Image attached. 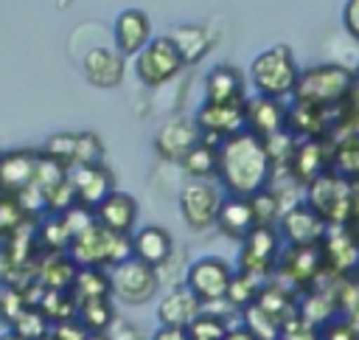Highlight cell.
Returning a JSON list of instances; mask_svg holds the SVG:
<instances>
[{
  "label": "cell",
  "instance_id": "6da1fadb",
  "mask_svg": "<svg viewBox=\"0 0 359 340\" xmlns=\"http://www.w3.org/2000/svg\"><path fill=\"white\" fill-rule=\"evenodd\" d=\"M275 163L269 157L266 140H261L250 129L219 146V183L224 185L227 197L252 200L269 191Z\"/></svg>",
  "mask_w": 359,
  "mask_h": 340
},
{
  "label": "cell",
  "instance_id": "7a4b0ae2",
  "mask_svg": "<svg viewBox=\"0 0 359 340\" xmlns=\"http://www.w3.org/2000/svg\"><path fill=\"white\" fill-rule=\"evenodd\" d=\"M300 70L294 62L292 48L286 45H275L261 51L252 65H250V84L255 90V96H266V98H286L297 93L300 84Z\"/></svg>",
  "mask_w": 359,
  "mask_h": 340
},
{
  "label": "cell",
  "instance_id": "3957f363",
  "mask_svg": "<svg viewBox=\"0 0 359 340\" xmlns=\"http://www.w3.org/2000/svg\"><path fill=\"white\" fill-rule=\"evenodd\" d=\"M70 259L79 267H118L129 259H135V244L132 236L123 233H112L107 228H101L98 222H93L87 230H81L73 244H70Z\"/></svg>",
  "mask_w": 359,
  "mask_h": 340
},
{
  "label": "cell",
  "instance_id": "277c9868",
  "mask_svg": "<svg viewBox=\"0 0 359 340\" xmlns=\"http://www.w3.org/2000/svg\"><path fill=\"white\" fill-rule=\"evenodd\" d=\"M306 205L325 219V225H351V219L356 216V191H351V185L334 174L325 171L323 177H317L314 183H309L306 191Z\"/></svg>",
  "mask_w": 359,
  "mask_h": 340
},
{
  "label": "cell",
  "instance_id": "5b68a950",
  "mask_svg": "<svg viewBox=\"0 0 359 340\" xmlns=\"http://www.w3.org/2000/svg\"><path fill=\"white\" fill-rule=\"evenodd\" d=\"M353 81H356L353 73L348 67H342V65H331V62L328 65H317V67L303 70L297 93H294V101L325 110L331 104L345 101V96L351 93Z\"/></svg>",
  "mask_w": 359,
  "mask_h": 340
},
{
  "label": "cell",
  "instance_id": "8992f818",
  "mask_svg": "<svg viewBox=\"0 0 359 340\" xmlns=\"http://www.w3.org/2000/svg\"><path fill=\"white\" fill-rule=\"evenodd\" d=\"M182 67H185V59L168 34H157L135 59V73L146 87H160L171 81Z\"/></svg>",
  "mask_w": 359,
  "mask_h": 340
},
{
  "label": "cell",
  "instance_id": "52a82bcc",
  "mask_svg": "<svg viewBox=\"0 0 359 340\" xmlns=\"http://www.w3.org/2000/svg\"><path fill=\"white\" fill-rule=\"evenodd\" d=\"M280 230L278 225H261L250 233V239L241 244L238 253V273H247L258 281H264L272 270L280 264Z\"/></svg>",
  "mask_w": 359,
  "mask_h": 340
},
{
  "label": "cell",
  "instance_id": "ba28073f",
  "mask_svg": "<svg viewBox=\"0 0 359 340\" xmlns=\"http://www.w3.org/2000/svg\"><path fill=\"white\" fill-rule=\"evenodd\" d=\"M236 273L233 267L219 259V256H202L196 261H191V270H188V278H185V287L205 303H222L227 301V292H230V284H233Z\"/></svg>",
  "mask_w": 359,
  "mask_h": 340
},
{
  "label": "cell",
  "instance_id": "9c48e42d",
  "mask_svg": "<svg viewBox=\"0 0 359 340\" xmlns=\"http://www.w3.org/2000/svg\"><path fill=\"white\" fill-rule=\"evenodd\" d=\"M109 275H112V298H118L121 303H129V306L154 301V295L160 289L157 270L143 264L140 259H129V261L118 264L115 270H109Z\"/></svg>",
  "mask_w": 359,
  "mask_h": 340
},
{
  "label": "cell",
  "instance_id": "30bf717a",
  "mask_svg": "<svg viewBox=\"0 0 359 340\" xmlns=\"http://www.w3.org/2000/svg\"><path fill=\"white\" fill-rule=\"evenodd\" d=\"M194 118H196L205 140L213 146H222L224 140L247 132V101H233V104L202 101V107L196 110Z\"/></svg>",
  "mask_w": 359,
  "mask_h": 340
},
{
  "label": "cell",
  "instance_id": "8fae6325",
  "mask_svg": "<svg viewBox=\"0 0 359 340\" xmlns=\"http://www.w3.org/2000/svg\"><path fill=\"white\" fill-rule=\"evenodd\" d=\"M224 197L210 180H188L180 191V214L191 230H205L216 225Z\"/></svg>",
  "mask_w": 359,
  "mask_h": 340
},
{
  "label": "cell",
  "instance_id": "7c38bea8",
  "mask_svg": "<svg viewBox=\"0 0 359 340\" xmlns=\"http://www.w3.org/2000/svg\"><path fill=\"white\" fill-rule=\"evenodd\" d=\"M278 230L289 242V247H317L328 236L325 219L317 216L306 202L283 208L280 222H278Z\"/></svg>",
  "mask_w": 359,
  "mask_h": 340
},
{
  "label": "cell",
  "instance_id": "4fadbf2b",
  "mask_svg": "<svg viewBox=\"0 0 359 340\" xmlns=\"http://www.w3.org/2000/svg\"><path fill=\"white\" fill-rule=\"evenodd\" d=\"M202 140H205V135H202L196 118L180 115V118H168V121L157 129V135H154V149H157V155H160L163 160H177V163H182L185 155H188L191 149H196Z\"/></svg>",
  "mask_w": 359,
  "mask_h": 340
},
{
  "label": "cell",
  "instance_id": "5bb4252c",
  "mask_svg": "<svg viewBox=\"0 0 359 340\" xmlns=\"http://www.w3.org/2000/svg\"><path fill=\"white\" fill-rule=\"evenodd\" d=\"M112 39H115V51L121 56L137 59L143 53V48L154 39L149 14L140 8H123L112 22Z\"/></svg>",
  "mask_w": 359,
  "mask_h": 340
},
{
  "label": "cell",
  "instance_id": "9a60e30c",
  "mask_svg": "<svg viewBox=\"0 0 359 340\" xmlns=\"http://www.w3.org/2000/svg\"><path fill=\"white\" fill-rule=\"evenodd\" d=\"M70 180H73V188L79 197V208H84L90 214H95L98 205L109 194H115V180L104 163L101 166H73Z\"/></svg>",
  "mask_w": 359,
  "mask_h": 340
},
{
  "label": "cell",
  "instance_id": "2e32d148",
  "mask_svg": "<svg viewBox=\"0 0 359 340\" xmlns=\"http://www.w3.org/2000/svg\"><path fill=\"white\" fill-rule=\"evenodd\" d=\"M247 129L261 140H269L289 129V107L280 98L250 96L247 98Z\"/></svg>",
  "mask_w": 359,
  "mask_h": 340
},
{
  "label": "cell",
  "instance_id": "e0dca14e",
  "mask_svg": "<svg viewBox=\"0 0 359 340\" xmlns=\"http://www.w3.org/2000/svg\"><path fill=\"white\" fill-rule=\"evenodd\" d=\"M39 157H42V152H34V149H8V152H3L0 180H3V191L8 197H20L25 188L34 185Z\"/></svg>",
  "mask_w": 359,
  "mask_h": 340
},
{
  "label": "cell",
  "instance_id": "ac0fdd59",
  "mask_svg": "<svg viewBox=\"0 0 359 340\" xmlns=\"http://www.w3.org/2000/svg\"><path fill=\"white\" fill-rule=\"evenodd\" d=\"M205 312V303L188 289V287H177V289H165L157 301V320L160 326H180L188 329L199 315Z\"/></svg>",
  "mask_w": 359,
  "mask_h": 340
},
{
  "label": "cell",
  "instance_id": "d6986e66",
  "mask_svg": "<svg viewBox=\"0 0 359 340\" xmlns=\"http://www.w3.org/2000/svg\"><path fill=\"white\" fill-rule=\"evenodd\" d=\"M81 70L84 79L93 87H118L123 81V70H126V59L112 51V48H90L81 56Z\"/></svg>",
  "mask_w": 359,
  "mask_h": 340
},
{
  "label": "cell",
  "instance_id": "ffe728a7",
  "mask_svg": "<svg viewBox=\"0 0 359 340\" xmlns=\"http://www.w3.org/2000/svg\"><path fill=\"white\" fill-rule=\"evenodd\" d=\"M216 228H219V233H224L227 239L247 242V239H250V233H252L255 228H261L252 200H241V197H224V202H222V208H219Z\"/></svg>",
  "mask_w": 359,
  "mask_h": 340
},
{
  "label": "cell",
  "instance_id": "44dd1931",
  "mask_svg": "<svg viewBox=\"0 0 359 340\" xmlns=\"http://www.w3.org/2000/svg\"><path fill=\"white\" fill-rule=\"evenodd\" d=\"M137 214H140V205L132 194L126 191H115L109 194L98 211H95V222L112 233H123V236H135V222H137Z\"/></svg>",
  "mask_w": 359,
  "mask_h": 340
},
{
  "label": "cell",
  "instance_id": "7402d4cb",
  "mask_svg": "<svg viewBox=\"0 0 359 340\" xmlns=\"http://www.w3.org/2000/svg\"><path fill=\"white\" fill-rule=\"evenodd\" d=\"M325 250L323 244L317 247H286L278 264V275L294 281V284H311L317 273L325 267Z\"/></svg>",
  "mask_w": 359,
  "mask_h": 340
},
{
  "label": "cell",
  "instance_id": "603a6c76",
  "mask_svg": "<svg viewBox=\"0 0 359 340\" xmlns=\"http://www.w3.org/2000/svg\"><path fill=\"white\" fill-rule=\"evenodd\" d=\"M205 101H210V104L247 101L244 73L233 65H213L205 76Z\"/></svg>",
  "mask_w": 359,
  "mask_h": 340
},
{
  "label": "cell",
  "instance_id": "cb8c5ba5",
  "mask_svg": "<svg viewBox=\"0 0 359 340\" xmlns=\"http://www.w3.org/2000/svg\"><path fill=\"white\" fill-rule=\"evenodd\" d=\"M132 244H135V259H140L143 264H149L154 270L163 267L171 259V253H174V239L160 225H143V228H137L135 236H132Z\"/></svg>",
  "mask_w": 359,
  "mask_h": 340
},
{
  "label": "cell",
  "instance_id": "d4e9b609",
  "mask_svg": "<svg viewBox=\"0 0 359 340\" xmlns=\"http://www.w3.org/2000/svg\"><path fill=\"white\" fill-rule=\"evenodd\" d=\"M76 275H79V264L70 259V253L42 256L36 259V267H34V281L42 289H73Z\"/></svg>",
  "mask_w": 359,
  "mask_h": 340
},
{
  "label": "cell",
  "instance_id": "484cf974",
  "mask_svg": "<svg viewBox=\"0 0 359 340\" xmlns=\"http://www.w3.org/2000/svg\"><path fill=\"white\" fill-rule=\"evenodd\" d=\"M323 250H325V261L334 270H339V273L359 270V239L353 236V230L348 225L328 233L325 242H323Z\"/></svg>",
  "mask_w": 359,
  "mask_h": 340
},
{
  "label": "cell",
  "instance_id": "4316f807",
  "mask_svg": "<svg viewBox=\"0 0 359 340\" xmlns=\"http://www.w3.org/2000/svg\"><path fill=\"white\" fill-rule=\"evenodd\" d=\"M325 163L328 160H325V152H323L320 140L317 138H309V140L297 143L294 157H292V166H289V174H294L297 180H303L309 185V183H314L317 177L325 174Z\"/></svg>",
  "mask_w": 359,
  "mask_h": 340
},
{
  "label": "cell",
  "instance_id": "83f0119b",
  "mask_svg": "<svg viewBox=\"0 0 359 340\" xmlns=\"http://www.w3.org/2000/svg\"><path fill=\"white\" fill-rule=\"evenodd\" d=\"M168 37H171L174 45L180 48L185 65L199 62V59L210 51V45H213L210 31H208L205 25H191V22H188V25H174V28H168Z\"/></svg>",
  "mask_w": 359,
  "mask_h": 340
},
{
  "label": "cell",
  "instance_id": "f1b7e54d",
  "mask_svg": "<svg viewBox=\"0 0 359 340\" xmlns=\"http://www.w3.org/2000/svg\"><path fill=\"white\" fill-rule=\"evenodd\" d=\"M70 244H73V233H70V228L65 225L62 216L50 214L42 222H36V247H39V253L65 256V253H70Z\"/></svg>",
  "mask_w": 359,
  "mask_h": 340
},
{
  "label": "cell",
  "instance_id": "f546056e",
  "mask_svg": "<svg viewBox=\"0 0 359 340\" xmlns=\"http://www.w3.org/2000/svg\"><path fill=\"white\" fill-rule=\"evenodd\" d=\"M45 318L56 326V323H67V320H79V306L81 301L76 298L73 289H45L39 295V303H36Z\"/></svg>",
  "mask_w": 359,
  "mask_h": 340
},
{
  "label": "cell",
  "instance_id": "4dcf8cb0",
  "mask_svg": "<svg viewBox=\"0 0 359 340\" xmlns=\"http://www.w3.org/2000/svg\"><path fill=\"white\" fill-rule=\"evenodd\" d=\"M182 171L188 180H213L219 177V146L202 140L196 149H191L182 160Z\"/></svg>",
  "mask_w": 359,
  "mask_h": 340
},
{
  "label": "cell",
  "instance_id": "1f68e13d",
  "mask_svg": "<svg viewBox=\"0 0 359 340\" xmlns=\"http://www.w3.org/2000/svg\"><path fill=\"white\" fill-rule=\"evenodd\" d=\"M79 320L90 334H109L115 326V306L112 298H93L81 301L79 306Z\"/></svg>",
  "mask_w": 359,
  "mask_h": 340
},
{
  "label": "cell",
  "instance_id": "d6a6232c",
  "mask_svg": "<svg viewBox=\"0 0 359 340\" xmlns=\"http://www.w3.org/2000/svg\"><path fill=\"white\" fill-rule=\"evenodd\" d=\"M73 292L79 301H93V298H112V275L104 267H79Z\"/></svg>",
  "mask_w": 359,
  "mask_h": 340
},
{
  "label": "cell",
  "instance_id": "836d02e7",
  "mask_svg": "<svg viewBox=\"0 0 359 340\" xmlns=\"http://www.w3.org/2000/svg\"><path fill=\"white\" fill-rule=\"evenodd\" d=\"M233 326H236V323H230L222 312L205 309V312L188 326V334H191V340H224Z\"/></svg>",
  "mask_w": 359,
  "mask_h": 340
},
{
  "label": "cell",
  "instance_id": "e575fe53",
  "mask_svg": "<svg viewBox=\"0 0 359 340\" xmlns=\"http://www.w3.org/2000/svg\"><path fill=\"white\" fill-rule=\"evenodd\" d=\"M241 326H247L255 334V340H280V332H283V326L272 315H266L258 303L241 312Z\"/></svg>",
  "mask_w": 359,
  "mask_h": 340
},
{
  "label": "cell",
  "instance_id": "d590c367",
  "mask_svg": "<svg viewBox=\"0 0 359 340\" xmlns=\"http://www.w3.org/2000/svg\"><path fill=\"white\" fill-rule=\"evenodd\" d=\"M261 289H264V281H258V278H252V275H247V273H236V278H233V284H230V292H227V303H230L233 309L244 312L247 306H252V303L258 301Z\"/></svg>",
  "mask_w": 359,
  "mask_h": 340
},
{
  "label": "cell",
  "instance_id": "8d00e7d4",
  "mask_svg": "<svg viewBox=\"0 0 359 340\" xmlns=\"http://www.w3.org/2000/svg\"><path fill=\"white\" fill-rule=\"evenodd\" d=\"M50 320L45 318V312L39 309V306H31V309H25L22 315H20V320L14 323V326H8L17 337H22V340H45L48 334H50Z\"/></svg>",
  "mask_w": 359,
  "mask_h": 340
},
{
  "label": "cell",
  "instance_id": "74e56055",
  "mask_svg": "<svg viewBox=\"0 0 359 340\" xmlns=\"http://www.w3.org/2000/svg\"><path fill=\"white\" fill-rule=\"evenodd\" d=\"M76 143H79V132H53V135L45 140L42 155H48V157H53L56 163L73 169V163H76Z\"/></svg>",
  "mask_w": 359,
  "mask_h": 340
},
{
  "label": "cell",
  "instance_id": "f35d334b",
  "mask_svg": "<svg viewBox=\"0 0 359 340\" xmlns=\"http://www.w3.org/2000/svg\"><path fill=\"white\" fill-rule=\"evenodd\" d=\"M25 225H31V216L25 214V208L20 205L17 197H3V205H0V233L3 239L14 236L17 230H22Z\"/></svg>",
  "mask_w": 359,
  "mask_h": 340
},
{
  "label": "cell",
  "instance_id": "ab89813d",
  "mask_svg": "<svg viewBox=\"0 0 359 340\" xmlns=\"http://www.w3.org/2000/svg\"><path fill=\"white\" fill-rule=\"evenodd\" d=\"M104 160V143L95 132H79L76 143V163L73 166H101Z\"/></svg>",
  "mask_w": 359,
  "mask_h": 340
},
{
  "label": "cell",
  "instance_id": "60d3db41",
  "mask_svg": "<svg viewBox=\"0 0 359 340\" xmlns=\"http://www.w3.org/2000/svg\"><path fill=\"white\" fill-rule=\"evenodd\" d=\"M320 334H323V340H359V326L353 320L337 315L331 323H325L320 329Z\"/></svg>",
  "mask_w": 359,
  "mask_h": 340
},
{
  "label": "cell",
  "instance_id": "b9f144b4",
  "mask_svg": "<svg viewBox=\"0 0 359 340\" xmlns=\"http://www.w3.org/2000/svg\"><path fill=\"white\" fill-rule=\"evenodd\" d=\"M280 340H323V334H320L317 326H311L309 320H303V318L297 315V318H292V320L283 326Z\"/></svg>",
  "mask_w": 359,
  "mask_h": 340
},
{
  "label": "cell",
  "instance_id": "7bdbcfd3",
  "mask_svg": "<svg viewBox=\"0 0 359 340\" xmlns=\"http://www.w3.org/2000/svg\"><path fill=\"white\" fill-rule=\"evenodd\" d=\"M50 337L53 340H87L90 332L81 326V320H67V323H56L50 329Z\"/></svg>",
  "mask_w": 359,
  "mask_h": 340
},
{
  "label": "cell",
  "instance_id": "ee69618b",
  "mask_svg": "<svg viewBox=\"0 0 359 340\" xmlns=\"http://www.w3.org/2000/svg\"><path fill=\"white\" fill-rule=\"evenodd\" d=\"M342 28L348 31L351 39L359 42V0H348L342 6Z\"/></svg>",
  "mask_w": 359,
  "mask_h": 340
},
{
  "label": "cell",
  "instance_id": "f6af8a7d",
  "mask_svg": "<svg viewBox=\"0 0 359 340\" xmlns=\"http://www.w3.org/2000/svg\"><path fill=\"white\" fill-rule=\"evenodd\" d=\"M109 337L112 340H146V334L137 326H132V323H115L112 332H109Z\"/></svg>",
  "mask_w": 359,
  "mask_h": 340
},
{
  "label": "cell",
  "instance_id": "bcb514c9",
  "mask_svg": "<svg viewBox=\"0 0 359 340\" xmlns=\"http://www.w3.org/2000/svg\"><path fill=\"white\" fill-rule=\"evenodd\" d=\"M149 340H191V334L188 329H180V326H157Z\"/></svg>",
  "mask_w": 359,
  "mask_h": 340
},
{
  "label": "cell",
  "instance_id": "7dc6e473",
  "mask_svg": "<svg viewBox=\"0 0 359 340\" xmlns=\"http://www.w3.org/2000/svg\"><path fill=\"white\" fill-rule=\"evenodd\" d=\"M224 340H255V334L247 329V326H241V323H236L230 332H227V337Z\"/></svg>",
  "mask_w": 359,
  "mask_h": 340
},
{
  "label": "cell",
  "instance_id": "c3c4849f",
  "mask_svg": "<svg viewBox=\"0 0 359 340\" xmlns=\"http://www.w3.org/2000/svg\"><path fill=\"white\" fill-rule=\"evenodd\" d=\"M348 228H351V230H353V236L359 239V211H356V216L351 219V225H348Z\"/></svg>",
  "mask_w": 359,
  "mask_h": 340
},
{
  "label": "cell",
  "instance_id": "681fc988",
  "mask_svg": "<svg viewBox=\"0 0 359 340\" xmlns=\"http://www.w3.org/2000/svg\"><path fill=\"white\" fill-rule=\"evenodd\" d=\"M87 340H112V337H109V334H90Z\"/></svg>",
  "mask_w": 359,
  "mask_h": 340
},
{
  "label": "cell",
  "instance_id": "f907efd6",
  "mask_svg": "<svg viewBox=\"0 0 359 340\" xmlns=\"http://www.w3.org/2000/svg\"><path fill=\"white\" fill-rule=\"evenodd\" d=\"M3 340H22V337H17V334H14V332H11V329H8V332H6V334H3Z\"/></svg>",
  "mask_w": 359,
  "mask_h": 340
},
{
  "label": "cell",
  "instance_id": "816d5d0a",
  "mask_svg": "<svg viewBox=\"0 0 359 340\" xmlns=\"http://www.w3.org/2000/svg\"><path fill=\"white\" fill-rule=\"evenodd\" d=\"M45 340H53V337H50V334H48V337H45Z\"/></svg>",
  "mask_w": 359,
  "mask_h": 340
}]
</instances>
